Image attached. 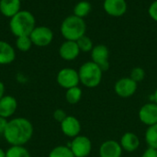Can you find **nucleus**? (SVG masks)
I'll use <instances>...</instances> for the list:
<instances>
[{"label":"nucleus","mask_w":157,"mask_h":157,"mask_svg":"<svg viewBox=\"0 0 157 157\" xmlns=\"http://www.w3.org/2000/svg\"><path fill=\"white\" fill-rule=\"evenodd\" d=\"M120 144L123 151L128 153H133L137 151L140 146V139L136 133L128 132L121 136Z\"/></svg>","instance_id":"16"},{"label":"nucleus","mask_w":157,"mask_h":157,"mask_svg":"<svg viewBox=\"0 0 157 157\" xmlns=\"http://www.w3.org/2000/svg\"><path fill=\"white\" fill-rule=\"evenodd\" d=\"M17 109V99L9 95H5L0 99V117L3 118H10L12 117Z\"/></svg>","instance_id":"15"},{"label":"nucleus","mask_w":157,"mask_h":157,"mask_svg":"<svg viewBox=\"0 0 157 157\" xmlns=\"http://www.w3.org/2000/svg\"><path fill=\"white\" fill-rule=\"evenodd\" d=\"M21 1L19 0H0V13L11 18L20 11Z\"/></svg>","instance_id":"17"},{"label":"nucleus","mask_w":157,"mask_h":157,"mask_svg":"<svg viewBox=\"0 0 157 157\" xmlns=\"http://www.w3.org/2000/svg\"><path fill=\"white\" fill-rule=\"evenodd\" d=\"M122 148L120 142L115 140H108L101 144L99 147L100 157H121Z\"/></svg>","instance_id":"14"},{"label":"nucleus","mask_w":157,"mask_h":157,"mask_svg":"<svg viewBox=\"0 0 157 157\" xmlns=\"http://www.w3.org/2000/svg\"><path fill=\"white\" fill-rule=\"evenodd\" d=\"M82 96H83V92L79 86L71 87L69 89H66L65 92V99L69 104L72 105L77 104L81 100Z\"/></svg>","instance_id":"19"},{"label":"nucleus","mask_w":157,"mask_h":157,"mask_svg":"<svg viewBox=\"0 0 157 157\" xmlns=\"http://www.w3.org/2000/svg\"><path fill=\"white\" fill-rule=\"evenodd\" d=\"M80 83L88 88H95L101 83L103 71L92 61L84 63L78 70Z\"/></svg>","instance_id":"4"},{"label":"nucleus","mask_w":157,"mask_h":157,"mask_svg":"<svg viewBox=\"0 0 157 157\" xmlns=\"http://www.w3.org/2000/svg\"><path fill=\"white\" fill-rule=\"evenodd\" d=\"M139 120L146 126H152L157 123V104L149 102L144 104L139 110Z\"/></svg>","instance_id":"10"},{"label":"nucleus","mask_w":157,"mask_h":157,"mask_svg":"<svg viewBox=\"0 0 157 157\" xmlns=\"http://www.w3.org/2000/svg\"><path fill=\"white\" fill-rule=\"evenodd\" d=\"M76 42H77L80 52H89L94 48L93 40L86 35H84L83 37H81L79 40H76Z\"/></svg>","instance_id":"25"},{"label":"nucleus","mask_w":157,"mask_h":157,"mask_svg":"<svg viewBox=\"0 0 157 157\" xmlns=\"http://www.w3.org/2000/svg\"><path fill=\"white\" fill-rule=\"evenodd\" d=\"M16 52L13 46L5 40H0V65L9 64L14 62Z\"/></svg>","instance_id":"18"},{"label":"nucleus","mask_w":157,"mask_h":157,"mask_svg":"<svg viewBox=\"0 0 157 157\" xmlns=\"http://www.w3.org/2000/svg\"><path fill=\"white\" fill-rule=\"evenodd\" d=\"M6 157H31L24 145H11L6 152Z\"/></svg>","instance_id":"22"},{"label":"nucleus","mask_w":157,"mask_h":157,"mask_svg":"<svg viewBox=\"0 0 157 157\" xmlns=\"http://www.w3.org/2000/svg\"><path fill=\"white\" fill-rule=\"evenodd\" d=\"M148 14L153 20L157 22V0L154 1L150 5V6L148 8Z\"/></svg>","instance_id":"28"},{"label":"nucleus","mask_w":157,"mask_h":157,"mask_svg":"<svg viewBox=\"0 0 157 157\" xmlns=\"http://www.w3.org/2000/svg\"><path fill=\"white\" fill-rule=\"evenodd\" d=\"M91 52L92 62L98 65L102 71H108L109 68V51L106 45L98 44L94 46Z\"/></svg>","instance_id":"9"},{"label":"nucleus","mask_w":157,"mask_h":157,"mask_svg":"<svg viewBox=\"0 0 157 157\" xmlns=\"http://www.w3.org/2000/svg\"><path fill=\"white\" fill-rule=\"evenodd\" d=\"M137 86L138 83L133 81L131 77H122L115 83L114 90L119 97L128 98L135 94Z\"/></svg>","instance_id":"8"},{"label":"nucleus","mask_w":157,"mask_h":157,"mask_svg":"<svg viewBox=\"0 0 157 157\" xmlns=\"http://www.w3.org/2000/svg\"><path fill=\"white\" fill-rule=\"evenodd\" d=\"M66 117H67L66 112H65L63 109H58L54 110V112H53V119H54L56 121L60 122V123H61Z\"/></svg>","instance_id":"27"},{"label":"nucleus","mask_w":157,"mask_h":157,"mask_svg":"<svg viewBox=\"0 0 157 157\" xmlns=\"http://www.w3.org/2000/svg\"><path fill=\"white\" fill-rule=\"evenodd\" d=\"M19 1H24V0H19Z\"/></svg>","instance_id":"34"},{"label":"nucleus","mask_w":157,"mask_h":157,"mask_svg":"<svg viewBox=\"0 0 157 157\" xmlns=\"http://www.w3.org/2000/svg\"><path fill=\"white\" fill-rule=\"evenodd\" d=\"M61 130L65 136L75 138L80 134L81 123L77 118L74 116H67L61 122Z\"/></svg>","instance_id":"12"},{"label":"nucleus","mask_w":157,"mask_h":157,"mask_svg":"<svg viewBox=\"0 0 157 157\" xmlns=\"http://www.w3.org/2000/svg\"><path fill=\"white\" fill-rule=\"evenodd\" d=\"M144 138L148 147L157 150V123L147 128Z\"/></svg>","instance_id":"20"},{"label":"nucleus","mask_w":157,"mask_h":157,"mask_svg":"<svg viewBox=\"0 0 157 157\" xmlns=\"http://www.w3.org/2000/svg\"><path fill=\"white\" fill-rule=\"evenodd\" d=\"M130 77L136 83L142 82L145 77V72L142 67H134L131 72Z\"/></svg>","instance_id":"26"},{"label":"nucleus","mask_w":157,"mask_h":157,"mask_svg":"<svg viewBox=\"0 0 157 157\" xmlns=\"http://www.w3.org/2000/svg\"><path fill=\"white\" fill-rule=\"evenodd\" d=\"M48 157H75L68 146L59 145L54 147L49 154Z\"/></svg>","instance_id":"23"},{"label":"nucleus","mask_w":157,"mask_h":157,"mask_svg":"<svg viewBox=\"0 0 157 157\" xmlns=\"http://www.w3.org/2000/svg\"><path fill=\"white\" fill-rule=\"evenodd\" d=\"M33 125L26 118H14L8 121L4 138L10 145H25L33 135Z\"/></svg>","instance_id":"1"},{"label":"nucleus","mask_w":157,"mask_h":157,"mask_svg":"<svg viewBox=\"0 0 157 157\" xmlns=\"http://www.w3.org/2000/svg\"><path fill=\"white\" fill-rule=\"evenodd\" d=\"M91 9L92 6L88 1H80L74 7V15L78 17L84 18L90 13Z\"/></svg>","instance_id":"21"},{"label":"nucleus","mask_w":157,"mask_h":157,"mask_svg":"<svg viewBox=\"0 0 157 157\" xmlns=\"http://www.w3.org/2000/svg\"><path fill=\"white\" fill-rule=\"evenodd\" d=\"M0 157H6V151L0 148Z\"/></svg>","instance_id":"33"},{"label":"nucleus","mask_w":157,"mask_h":157,"mask_svg":"<svg viewBox=\"0 0 157 157\" xmlns=\"http://www.w3.org/2000/svg\"><path fill=\"white\" fill-rule=\"evenodd\" d=\"M7 119L6 118H3V117H0V134H4V132L6 128V125H7Z\"/></svg>","instance_id":"30"},{"label":"nucleus","mask_w":157,"mask_h":157,"mask_svg":"<svg viewBox=\"0 0 157 157\" xmlns=\"http://www.w3.org/2000/svg\"><path fill=\"white\" fill-rule=\"evenodd\" d=\"M103 8L109 16L120 17L127 12L128 5L126 0H104Z\"/></svg>","instance_id":"11"},{"label":"nucleus","mask_w":157,"mask_h":157,"mask_svg":"<svg viewBox=\"0 0 157 157\" xmlns=\"http://www.w3.org/2000/svg\"><path fill=\"white\" fill-rule=\"evenodd\" d=\"M152 101H153V102H155V103H156V104H157V88H156V90L155 91L154 95L152 96Z\"/></svg>","instance_id":"32"},{"label":"nucleus","mask_w":157,"mask_h":157,"mask_svg":"<svg viewBox=\"0 0 157 157\" xmlns=\"http://www.w3.org/2000/svg\"><path fill=\"white\" fill-rule=\"evenodd\" d=\"M75 157H88L92 150L91 140L85 135H78L67 145Z\"/></svg>","instance_id":"7"},{"label":"nucleus","mask_w":157,"mask_h":157,"mask_svg":"<svg viewBox=\"0 0 157 157\" xmlns=\"http://www.w3.org/2000/svg\"><path fill=\"white\" fill-rule=\"evenodd\" d=\"M80 53L79 47L76 41L65 40L59 48V55L64 61H74Z\"/></svg>","instance_id":"13"},{"label":"nucleus","mask_w":157,"mask_h":157,"mask_svg":"<svg viewBox=\"0 0 157 157\" xmlns=\"http://www.w3.org/2000/svg\"><path fill=\"white\" fill-rule=\"evenodd\" d=\"M36 27L34 15L28 10H20L10 18L9 29L14 36H29Z\"/></svg>","instance_id":"2"},{"label":"nucleus","mask_w":157,"mask_h":157,"mask_svg":"<svg viewBox=\"0 0 157 157\" xmlns=\"http://www.w3.org/2000/svg\"><path fill=\"white\" fill-rule=\"evenodd\" d=\"M5 96V85L2 81H0V99Z\"/></svg>","instance_id":"31"},{"label":"nucleus","mask_w":157,"mask_h":157,"mask_svg":"<svg viewBox=\"0 0 157 157\" xmlns=\"http://www.w3.org/2000/svg\"><path fill=\"white\" fill-rule=\"evenodd\" d=\"M32 41L29 38V36H21L17 37L16 40V46L17 49L20 52H28L30 50L32 46Z\"/></svg>","instance_id":"24"},{"label":"nucleus","mask_w":157,"mask_h":157,"mask_svg":"<svg viewBox=\"0 0 157 157\" xmlns=\"http://www.w3.org/2000/svg\"><path fill=\"white\" fill-rule=\"evenodd\" d=\"M86 24L84 18L75 15L65 17L61 24V34L65 40L76 41L81 37L86 35Z\"/></svg>","instance_id":"3"},{"label":"nucleus","mask_w":157,"mask_h":157,"mask_svg":"<svg viewBox=\"0 0 157 157\" xmlns=\"http://www.w3.org/2000/svg\"><path fill=\"white\" fill-rule=\"evenodd\" d=\"M142 157H157V150L148 147L142 155Z\"/></svg>","instance_id":"29"},{"label":"nucleus","mask_w":157,"mask_h":157,"mask_svg":"<svg viewBox=\"0 0 157 157\" xmlns=\"http://www.w3.org/2000/svg\"><path fill=\"white\" fill-rule=\"evenodd\" d=\"M29 38L33 45L38 47H46L52 43L53 40V32L49 27L36 26L31 31Z\"/></svg>","instance_id":"6"},{"label":"nucleus","mask_w":157,"mask_h":157,"mask_svg":"<svg viewBox=\"0 0 157 157\" xmlns=\"http://www.w3.org/2000/svg\"><path fill=\"white\" fill-rule=\"evenodd\" d=\"M56 81L58 85L64 89H69L71 87L78 86L80 83L78 71L69 67L63 68L58 72L56 76Z\"/></svg>","instance_id":"5"}]
</instances>
